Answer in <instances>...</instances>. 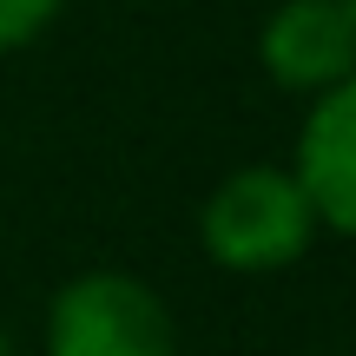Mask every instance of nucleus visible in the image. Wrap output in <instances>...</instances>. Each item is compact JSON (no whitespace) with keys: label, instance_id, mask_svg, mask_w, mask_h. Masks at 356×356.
I'll use <instances>...</instances> for the list:
<instances>
[{"label":"nucleus","instance_id":"obj_1","mask_svg":"<svg viewBox=\"0 0 356 356\" xmlns=\"http://www.w3.org/2000/svg\"><path fill=\"white\" fill-rule=\"evenodd\" d=\"M317 211L304 204L297 178L284 165H238L225 172L198 204V244L218 270H244L264 277L284 270L317 244Z\"/></svg>","mask_w":356,"mask_h":356},{"label":"nucleus","instance_id":"obj_2","mask_svg":"<svg viewBox=\"0 0 356 356\" xmlns=\"http://www.w3.org/2000/svg\"><path fill=\"white\" fill-rule=\"evenodd\" d=\"M47 356H178V323L165 297L132 270H73L47 297Z\"/></svg>","mask_w":356,"mask_h":356},{"label":"nucleus","instance_id":"obj_3","mask_svg":"<svg viewBox=\"0 0 356 356\" xmlns=\"http://www.w3.org/2000/svg\"><path fill=\"white\" fill-rule=\"evenodd\" d=\"M257 60L291 92H330L356 73V20L350 0H277L257 26Z\"/></svg>","mask_w":356,"mask_h":356},{"label":"nucleus","instance_id":"obj_4","mask_svg":"<svg viewBox=\"0 0 356 356\" xmlns=\"http://www.w3.org/2000/svg\"><path fill=\"white\" fill-rule=\"evenodd\" d=\"M304 204L317 211V225L330 238H343L356 225V86H330L304 106V126H297L291 165Z\"/></svg>","mask_w":356,"mask_h":356},{"label":"nucleus","instance_id":"obj_5","mask_svg":"<svg viewBox=\"0 0 356 356\" xmlns=\"http://www.w3.org/2000/svg\"><path fill=\"white\" fill-rule=\"evenodd\" d=\"M66 0H0V53L26 47V40H40L53 26V13H60Z\"/></svg>","mask_w":356,"mask_h":356},{"label":"nucleus","instance_id":"obj_6","mask_svg":"<svg viewBox=\"0 0 356 356\" xmlns=\"http://www.w3.org/2000/svg\"><path fill=\"white\" fill-rule=\"evenodd\" d=\"M0 356H13V337H7V323H0Z\"/></svg>","mask_w":356,"mask_h":356}]
</instances>
